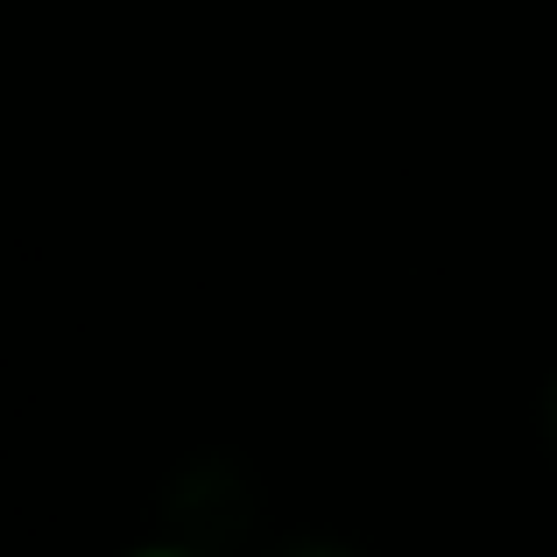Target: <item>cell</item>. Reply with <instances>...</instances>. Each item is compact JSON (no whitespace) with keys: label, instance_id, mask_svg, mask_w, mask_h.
<instances>
[{"label":"cell","instance_id":"obj_1","mask_svg":"<svg viewBox=\"0 0 557 557\" xmlns=\"http://www.w3.org/2000/svg\"><path fill=\"white\" fill-rule=\"evenodd\" d=\"M163 522L177 550H233L255 530V487H247V473L233 459H198L170 480Z\"/></svg>","mask_w":557,"mask_h":557},{"label":"cell","instance_id":"obj_2","mask_svg":"<svg viewBox=\"0 0 557 557\" xmlns=\"http://www.w3.org/2000/svg\"><path fill=\"white\" fill-rule=\"evenodd\" d=\"M544 431H550V451H557V381H550V403H544Z\"/></svg>","mask_w":557,"mask_h":557}]
</instances>
